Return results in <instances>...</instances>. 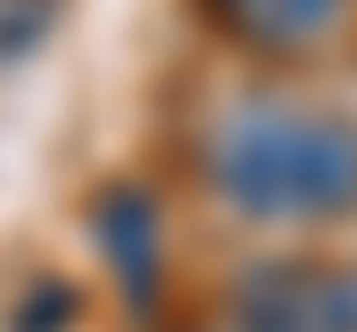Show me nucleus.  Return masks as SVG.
<instances>
[{"label": "nucleus", "instance_id": "obj_4", "mask_svg": "<svg viewBox=\"0 0 357 332\" xmlns=\"http://www.w3.org/2000/svg\"><path fill=\"white\" fill-rule=\"evenodd\" d=\"M59 0H0V59H25L42 33H50Z\"/></svg>", "mask_w": 357, "mask_h": 332}, {"label": "nucleus", "instance_id": "obj_1", "mask_svg": "<svg viewBox=\"0 0 357 332\" xmlns=\"http://www.w3.org/2000/svg\"><path fill=\"white\" fill-rule=\"evenodd\" d=\"M208 183L258 225H341L357 216V125L307 100L233 108L208 133Z\"/></svg>", "mask_w": 357, "mask_h": 332}, {"label": "nucleus", "instance_id": "obj_2", "mask_svg": "<svg viewBox=\"0 0 357 332\" xmlns=\"http://www.w3.org/2000/svg\"><path fill=\"white\" fill-rule=\"evenodd\" d=\"M233 332H349L341 274L324 257H266L233 282Z\"/></svg>", "mask_w": 357, "mask_h": 332}, {"label": "nucleus", "instance_id": "obj_3", "mask_svg": "<svg viewBox=\"0 0 357 332\" xmlns=\"http://www.w3.org/2000/svg\"><path fill=\"white\" fill-rule=\"evenodd\" d=\"M199 8L225 42H241L258 59H299V50L333 42L349 17V0H199Z\"/></svg>", "mask_w": 357, "mask_h": 332}, {"label": "nucleus", "instance_id": "obj_5", "mask_svg": "<svg viewBox=\"0 0 357 332\" xmlns=\"http://www.w3.org/2000/svg\"><path fill=\"white\" fill-rule=\"evenodd\" d=\"M333 274H341V308H349V332H357V257H341Z\"/></svg>", "mask_w": 357, "mask_h": 332}]
</instances>
